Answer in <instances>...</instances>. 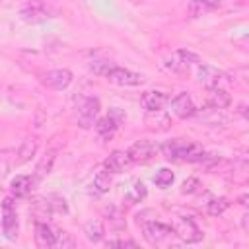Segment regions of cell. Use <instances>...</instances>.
Listing matches in <instances>:
<instances>
[{
  "label": "cell",
  "instance_id": "6da1fadb",
  "mask_svg": "<svg viewBox=\"0 0 249 249\" xmlns=\"http://www.w3.org/2000/svg\"><path fill=\"white\" fill-rule=\"evenodd\" d=\"M160 150L167 160H173V161L200 163L206 158V152L202 150V146H198L196 142L187 140V138H171V140L163 142L160 146Z\"/></svg>",
  "mask_w": 249,
  "mask_h": 249
},
{
  "label": "cell",
  "instance_id": "7a4b0ae2",
  "mask_svg": "<svg viewBox=\"0 0 249 249\" xmlns=\"http://www.w3.org/2000/svg\"><path fill=\"white\" fill-rule=\"evenodd\" d=\"M196 76H198V82L206 88V89H212V88H220V89H228L231 86V78L214 68V66H208V64H198V70H196Z\"/></svg>",
  "mask_w": 249,
  "mask_h": 249
},
{
  "label": "cell",
  "instance_id": "3957f363",
  "mask_svg": "<svg viewBox=\"0 0 249 249\" xmlns=\"http://www.w3.org/2000/svg\"><path fill=\"white\" fill-rule=\"evenodd\" d=\"M19 18L25 23H41V21H47L54 16H53V12L45 0H25L19 8Z\"/></svg>",
  "mask_w": 249,
  "mask_h": 249
},
{
  "label": "cell",
  "instance_id": "277c9868",
  "mask_svg": "<svg viewBox=\"0 0 249 249\" xmlns=\"http://www.w3.org/2000/svg\"><path fill=\"white\" fill-rule=\"evenodd\" d=\"M138 224L142 226V231H144V239L150 243V245H160L163 239H167L171 233H173V228L152 218V220H146V218H138Z\"/></svg>",
  "mask_w": 249,
  "mask_h": 249
},
{
  "label": "cell",
  "instance_id": "5b68a950",
  "mask_svg": "<svg viewBox=\"0 0 249 249\" xmlns=\"http://www.w3.org/2000/svg\"><path fill=\"white\" fill-rule=\"evenodd\" d=\"M101 103L97 97H80L76 107V121L82 128H89L95 123V117L99 115Z\"/></svg>",
  "mask_w": 249,
  "mask_h": 249
},
{
  "label": "cell",
  "instance_id": "8992f818",
  "mask_svg": "<svg viewBox=\"0 0 249 249\" xmlns=\"http://www.w3.org/2000/svg\"><path fill=\"white\" fill-rule=\"evenodd\" d=\"M103 78H107V80H109L111 84H115V86H140V84H144V76H142V74L132 72V70H128V68L115 66V64L109 66V70L105 72Z\"/></svg>",
  "mask_w": 249,
  "mask_h": 249
},
{
  "label": "cell",
  "instance_id": "52a82bcc",
  "mask_svg": "<svg viewBox=\"0 0 249 249\" xmlns=\"http://www.w3.org/2000/svg\"><path fill=\"white\" fill-rule=\"evenodd\" d=\"M193 62H198V56L187 49H179L175 53H171L169 56L163 58V66L169 70V72H175V74H181L185 70H189V66Z\"/></svg>",
  "mask_w": 249,
  "mask_h": 249
},
{
  "label": "cell",
  "instance_id": "ba28073f",
  "mask_svg": "<svg viewBox=\"0 0 249 249\" xmlns=\"http://www.w3.org/2000/svg\"><path fill=\"white\" fill-rule=\"evenodd\" d=\"M2 231L6 235V239L10 241H16L18 239V231H19V226H18V216H16V208H14V202L12 198H4L2 202Z\"/></svg>",
  "mask_w": 249,
  "mask_h": 249
},
{
  "label": "cell",
  "instance_id": "9c48e42d",
  "mask_svg": "<svg viewBox=\"0 0 249 249\" xmlns=\"http://www.w3.org/2000/svg\"><path fill=\"white\" fill-rule=\"evenodd\" d=\"M173 228V233L181 239V241H185V243H196V241H200L202 239V231L196 228V224L191 220V218H179V220H175V224L171 226Z\"/></svg>",
  "mask_w": 249,
  "mask_h": 249
},
{
  "label": "cell",
  "instance_id": "30bf717a",
  "mask_svg": "<svg viewBox=\"0 0 249 249\" xmlns=\"http://www.w3.org/2000/svg\"><path fill=\"white\" fill-rule=\"evenodd\" d=\"M41 82H43V86H47L51 89H64L72 82V72L68 68H54V70L43 72Z\"/></svg>",
  "mask_w": 249,
  "mask_h": 249
},
{
  "label": "cell",
  "instance_id": "8fae6325",
  "mask_svg": "<svg viewBox=\"0 0 249 249\" xmlns=\"http://www.w3.org/2000/svg\"><path fill=\"white\" fill-rule=\"evenodd\" d=\"M158 150L160 148L152 140H136L126 152H128V158L132 160V163H144V161L152 160Z\"/></svg>",
  "mask_w": 249,
  "mask_h": 249
},
{
  "label": "cell",
  "instance_id": "7c38bea8",
  "mask_svg": "<svg viewBox=\"0 0 249 249\" xmlns=\"http://www.w3.org/2000/svg\"><path fill=\"white\" fill-rule=\"evenodd\" d=\"M171 111H173L179 119H189V117L196 115L195 101H193V97H191L187 91H181V93H177V95L171 99Z\"/></svg>",
  "mask_w": 249,
  "mask_h": 249
},
{
  "label": "cell",
  "instance_id": "4fadbf2b",
  "mask_svg": "<svg viewBox=\"0 0 249 249\" xmlns=\"http://www.w3.org/2000/svg\"><path fill=\"white\" fill-rule=\"evenodd\" d=\"M144 124L148 130L152 132H165L171 128V117L167 113H163L161 109L158 111H148L144 117Z\"/></svg>",
  "mask_w": 249,
  "mask_h": 249
},
{
  "label": "cell",
  "instance_id": "5bb4252c",
  "mask_svg": "<svg viewBox=\"0 0 249 249\" xmlns=\"http://www.w3.org/2000/svg\"><path fill=\"white\" fill-rule=\"evenodd\" d=\"M119 117H121V113L119 111H113V113L101 117L95 123V132L99 134V138H103V140H111L113 138V134L119 128Z\"/></svg>",
  "mask_w": 249,
  "mask_h": 249
},
{
  "label": "cell",
  "instance_id": "9a60e30c",
  "mask_svg": "<svg viewBox=\"0 0 249 249\" xmlns=\"http://www.w3.org/2000/svg\"><path fill=\"white\" fill-rule=\"evenodd\" d=\"M132 163V160L128 158V152H123V150H115L109 154V158L103 161V167L109 171V173H123L128 165Z\"/></svg>",
  "mask_w": 249,
  "mask_h": 249
},
{
  "label": "cell",
  "instance_id": "2e32d148",
  "mask_svg": "<svg viewBox=\"0 0 249 249\" xmlns=\"http://www.w3.org/2000/svg\"><path fill=\"white\" fill-rule=\"evenodd\" d=\"M167 101H169L167 93H165V91H158V89H154V91H144L142 97H140V105H142L146 111H158V109H161Z\"/></svg>",
  "mask_w": 249,
  "mask_h": 249
},
{
  "label": "cell",
  "instance_id": "e0dca14e",
  "mask_svg": "<svg viewBox=\"0 0 249 249\" xmlns=\"http://www.w3.org/2000/svg\"><path fill=\"white\" fill-rule=\"evenodd\" d=\"M37 183L39 181L35 179V175H16L12 179V183H10V189H12V193L16 196H25L35 189Z\"/></svg>",
  "mask_w": 249,
  "mask_h": 249
},
{
  "label": "cell",
  "instance_id": "ac0fdd59",
  "mask_svg": "<svg viewBox=\"0 0 249 249\" xmlns=\"http://www.w3.org/2000/svg\"><path fill=\"white\" fill-rule=\"evenodd\" d=\"M35 243L41 249L54 247V231L47 222H37L35 224Z\"/></svg>",
  "mask_w": 249,
  "mask_h": 249
},
{
  "label": "cell",
  "instance_id": "d6986e66",
  "mask_svg": "<svg viewBox=\"0 0 249 249\" xmlns=\"http://www.w3.org/2000/svg\"><path fill=\"white\" fill-rule=\"evenodd\" d=\"M54 160H56V154H54V150H47L43 156H41V160L37 161V167H35V179L37 181H41V179H45L51 171H53V165H54Z\"/></svg>",
  "mask_w": 249,
  "mask_h": 249
},
{
  "label": "cell",
  "instance_id": "ffe728a7",
  "mask_svg": "<svg viewBox=\"0 0 249 249\" xmlns=\"http://www.w3.org/2000/svg\"><path fill=\"white\" fill-rule=\"evenodd\" d=\"M37 148H39V142H37V138H35V136H27V138L21 142L19 150H18V158H16V163H18V165H21V163L29 161V160L35 156Z\"/></svg>",
  "mask_w": 249,
  "mask_h": 249
},
{
  "label": "cell",
  "instance_id": "44dd1931",
  "mask_svg": "<svg viewBox=\"0 0 249 249\" xmlns=\"http://www.w3.org/2000/svg\"><path fill=\"white\" fill-rule=\"evenodd\" d=\"M220 6H222V0H191L189 16L198 18V16H204L206 12H212V10L220 8Z\"/></svg>",
  "mask_w": 249,
  "mask_h": 249
},
{
  "label": "cell",
  "instance_id": "7402d4cb",
  "mask_svg": "<svg viewBox=\"0 0 249 249\" xmlns=\"http://www.w3.org/2000/svg\"><path fill=\"white\" fill-rule=\"evenodd\" d=\"M230 103H231V97H230L228 89H220V88L208 89V105H210V107L226 109Z\"/></svg>",
  "mask_w": 249,
  "mask_h": 249
},
{
  "label": "cell",
  "instance_id": "603a6c76",
  "mask_svg": "<svg viewBox=\"0 0 249 249\" xmlns=\"http://www.w3.org/2000/svg\"><path fill=\"white\" fill-rule=\"evenodd\" d=\"M84 233H86V237H88V241H91V243H99L101 239H103V233H105V228H103V222L101 220H89V222H86V226H84Z\"/></svg>",
  "mask_w": 249,
  "mask_h": 249
},
{
  "label": "cell",
  "instance_id": "cb8c5ba5",
  "mask_svg": "<svg viewBox=\"0 0 249 249\" xmlns=\"http://www.w3.org/2000/svg\"><path fill=\"white\" fill-rule=\"evenodd\" d=\"M111 175H113V173H109L105 167L95 173V177H93V189H95L99 195H103V193H107V191L111 189V185H113V177H111Z\"/></svg>",
  "mask_w": 249,
  "mask_h": 249
},
{
  "label": "cell",
  "instance_id": "d4e9b609",
  "mask_svg": "<svg viewBox=\"0 0 249 249\" xmlns=\"http://www.w3.org/2000/svg\"><path fill=\"white\" fill-rule=\"evenodd\" d=\"M41 202H43L45 210H49V212H66L68 210V204L60 195H49Z\"/></svg>",
  "mask_w": 249,
  "mask_h": 249
},
{
  "label": "cell",
  "instance_id": "484cf974",
  "mask_svg": "<svg viewBox=\"0 0 249 249\" xmlns=\"http://www.w3.org/2000/svg\"><path fill=\"white\" fill-rule=\"evenodd\" d=\"M228 208H230V200H228L226 196H216V198H210V200L206 202V212H208L210 216H220V214H224Z\"/></svg>",
  "mask_w": 249,
  "mask_h": 249
},
{
  "label": "cell",
  "instance_id": "4316f807",
  "mask_svg": "<svg viewBox=\"0 0 249 249\" xmlns=\"http://www.w3.org/2000/svg\"><path fill=\"white\" fill-rule=\"evenodd\" d=\"M173 179H175V175H173V171L167 169V167H161V169L156 171V175H154V183H156L160 189H167V187L173 183Z\"/></svg>",
  "mask_w": 249,
  "mask_h": 249
},
{
  "label": "cell",
  "instance_id": "83f0119b",
  "mask_svg": "<svg viewBox=\"0 0 249 249\" xmlns=\"http://www.w3.org/2000/svg\"><path fill=\"white\" fill-rule=\"evenodd\" d=\"M146 185L142 183V181H136L132 187H130V191H128V195H126V200L130 202V204H134V202H140V200H144L146 198Z\"/></svg>",
  "mask_w": 249,
  "mask_h": 249
},
{
  "label": "cell",
  "instance_id": "f1b7e54d",
  "mask_svg": "<svg viewBox=\"0 0 249 249\" xmlns=\"http://www.w3.org/2000/svg\"><path fill=\"white\" fill-rule=\"evenodd\" d=\"M74 245H76V239L72 237V233H68L64 230H58L54 233V247H58V249H70Z\"/></svg>",
  "mask_w": 249,
  "mask_h": 249
},
{
  "label": "cell",
  "instance_id": "f546056e",
  "mask_svg": "<svg viewBox=\"0 0 249 249\" xmlns=\"http://www.w3.org/2000/svg\"><path fill=\"white\" fill-rule=\"evenodd\" d=\"M111 64H113V62H109V60H91V62H89V70H91L93 74H97V76H105V72L109 70Z\"/></svg>",
  "mask_w": 249,
  "mask_h": 249
},
{
  "label": "cell",
  "instance_id": "4dcf8cb0",
  "mask_svg": "<svg viewBox=\"0 0 249 249\" xmlns=\"http://www.w3.org/2000/svg\"><path fill=\"white\" fill-rule=\"evenodd\" d=\"M198 187H200V181H198L196 177H189V179L183 183V187H181V193H187V195H191V193H196V191H198Z\"/></svg>",
  "mask_w": 249,
  "mask_h": 249
},
{
  "label": "cell",
  "instance_id": "1f68e13d",
  "mask_svg": "<svg viewBox=\"0 0 249 249\" xmlns=\"http://www.w3.org/2000/svg\"><path fill=\"white\" fill-rule=\"evenodd\" d=\"M245 200H247V195H243V196H241V198H239V204H241V206H245V204H247V202H245Z\"/></svg>",
  "mask_w": 249,
  "mask_h": 249
}]
</instances>
